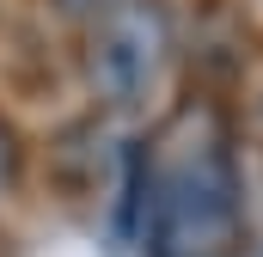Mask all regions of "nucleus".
<instances>
[{
  "label": "nucleus",
  "instance_id": "2",
  "mask_svg": "<svg viewBox=\"0 0 263 257\" xmlns=\"http://www.w3.org/2000/svg\"><path fill=\"white\" fill-rule=\"evenodd\" d=\"M80 19H86L80 62H86L92 98L123 111V117L147 111L165 86V67H172V12H165V0H92Z\"/></svg>",
  "mask_w": 263,
  "mask_h": 257
},
{
  "label": "nucleus",
  "instance_id": "1",
  "mask_svg": "<svg viewBox=\"0 0 263 257\" xmlns=\"http://www.w3.org/2000/svg\"><path fill=\"white\" fill-rule=\"evenodd\" d=\"M129 233L147 257H239L245 172L214 98L172 104L129 153Z\"/></svg>",
  "mask_w": 263,
  "mask_h": 257
},
{
  "label": "nucleus",
  "instance_id": "3",
  "mask_svg": "<svg viewBox=\"0 0 263 257\" xmlns=\"http://www.w3.org/2000/svg\"><path fill=\"white\" fill-rule=\"evenodd\" d=\"M18 172H25V147H18V128L0 117V190H12V184H18Z\"/></svg>",
  "mask_w": 263,
  "mask_h": 257
}]
</instances>
